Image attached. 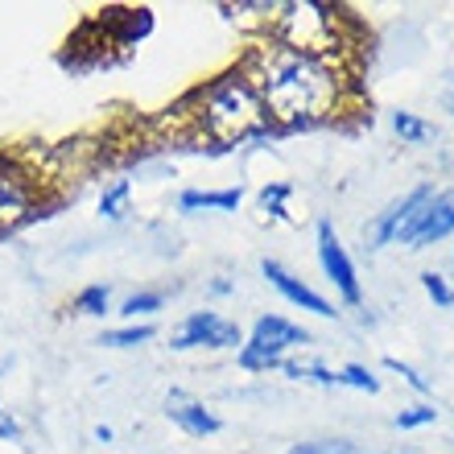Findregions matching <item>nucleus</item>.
<instances>
[{"label":"nucleus","mask_w":454,"mask_h":454,"mask_svg":"<svg viewBox=\"0 0 454 454\" xmlns=\"http://www.w3.org/2000/svg\"><path fill=\"white\" fill-rule=\"evenodd\" d=\"M264 104L281 124H310L335 104V79L310 54H289L264 79Z\"/></svg>","instance_id":"nucleus-1"},{"label":"nucleus","mask_w":454,"mask_h":454,"mask_svg":"<svg viewBox=\"0 0 454 454\" xmlns=\"http://www.w3.org/2000/svg\"><path fill=\"white\" fill-rule=\"evenodd\" d=\"M207 129L215 132L219 141H236V137H248V132L264 129V112L261 99L248 83H223L207 104Z\"/></svg>","instance_id":"nucleus-2"},{"label":"nucleus","mask_w":454,"mask_h":454,"mask_svg":"<svg viewBox=\"0 0 454 454\" xmlns=\"http://www.w3.org/2000/svg\"><path fill=\"white\" fill-rule=\"evenodd\" d=\"M294 343H310V335L301 331V326L286 323V318H277V314H269V318H261L256 323V331H252V343L244 347V368H269V364H277L281 359V351Z\"/></svg>","instance_id":"nucleus-3"},{"label":"nucleus","mask_w":454,"mask_h":454,"mask_svg":"<svg viewBox=\"0 0 454 454\" xmlns=\"http://www.w3.org/2000/svg\"><path fill=\"white\" fill-rule=\"evenodd\" d=\"M318 261H323V273L335 281V289L343 294L347 306H359V281H356V264H351V256L343 252V244H339L335 227L318 223Z\"/></svg>","instance_id":"nucleus-4"},{"label":"nucleus","mask_w":454,"mask_h":454,"mask_svg":"<svg viewBox=\"0 0 454 454\" xmlns=\"http://www.w3.org/2000/svg\"><path fill=\"white\" fill-rule=\"evenodd\" d=\"M450 231H454V191H446V194H438V199H430L426 211H421L396 239L409 244V248H426V244L450 236Z\"/></svg>","instance_id":"nucleus-5"},{"label":"nucleus","mask_w":454,"mask_h":454,"mask_svg":"<svg viewBox=\"0 0 454 454\" xmlns=\"http://www.w3.org/2000/svg\"><path fill=\"white\" fill-rule=\"evenodd\" d=\"M236 347L239 343V331L215 314H191L186 323L178 326V335H174V347Z\"/></svg>","instance_id":"nucleus-6"},{"label":"nucleus","mask_w":454,"mask_h":454,"mask_svg":"<svg viewBox=\"0 0 454 454\" xmlns=\"http://www.w3.org/2000/svg\"><path fill=\"white\" fill-rule=\"evenodd\" d=\"M430 199H434L430 186H418V191L409 194L405 203H393V207H388V211L380 215V223L372 227V244H388V239H396L409 223H413V219L421 215V211H426V203H430Z\"/></svg>","instance_id":"nucleus-7"},{"label":"nucleus","mask_w":454,"mask_h":454,"mask_svg":"<svg viewBox=\"0 0 454 454\" xmlns=\"http://www.w3.org/2000/svg\"><path fill=\"white\" fill-rule=\"evenodd\" d=\"M29 211V182L12 161H0V227H12Z\"/></svg>","instance_id":"nucleus-8"},{"label":"nucleus","mask_w":454,"mask_h":454,"mask_svg":"<svg viewBox=\"0 0 454 454\" xmlns=\"http://www.w3.org/2000/svg\"><path fill=\"white\" fill-rule=\"evenodd\" d=\"M264 277H269V281H273L277 289H281V294H286L289 301H294V306H301V310H310V314H323V318H331V301L326 298H318V294H314L310 286H301L298 277H289L286 269H281V264L277 261H264Z\"/></svg>","instance_id":"nucleus-9"},{"label":"nucleus","mask_w":454,"mask_h":454,"mask_svg":"<svg viewBox=\"0 0 454 454\" xmlns=\"http://www.w3.org/2000/svg\"><path fill=\"white\" fill-rule=\"evenodd\" d=\"M166 413L178 421L186 434H215L219 430V418H215V413H207V409L199 405L194 396H186V393H169Z\"/></svg>","instance_id":"nucleus-10"},{"label":"nucleus","mask_w":454,"mask_h":454,"mask_svg":"<svg viewBox=\"0 0 454 454\" xmlns=\"http://www.w3.org/2000/svg\"><path fill=\"white\" fill-rule=\"evenodd\" d=\"M194 207L236 211V207H239V191H191V194H182V211H194Z\"/></svg>","instance_id":"nucleus-11"},{"label":"nucleus","mask_w":454,"mask_h":454,"mask_svg":"<svg viewBox=\"0 0 454 454\" xmlns=\"http://www.w3.org/2000/svg\"><path fill=\"white\" fill-rule=\"evenodd\" d=\"M393 124H396V132L405 137V141H413V145H421V141H430L434 137V124H426V120H418L413 112H396L393 116Z\"/></svg>","instance_id":"nucleus-12"},{"label":"nucleus","mask_w":454,"mask_h":454,"mask_svg":"<svg viewBox=\"0 0 454 454\" xmlns=\"http://www.w3.org/2000/svg\"><path fill=\"white\" fill-rule=\"evenodd\" d=\"M289 454H364L356 442H343V438H326V442H306L294 446Z\"/></svg>","instance_id":"nucleus-13"},{"label":"nucleus","mask_w":454,"mask_h":454,"mask_svg":"<svg viewBox=\"0 0 454 454\" xmlns=\"http://www.w3.org/2000/svg\"><path fill=\"white\" fill-rule=\"evenodd\" d=\"M289 376L298 380H314V384H339V372H326L323 364H286Z\"/></svg>","instance_id":"nucleus-14"},{"label":"nucleus","mask_w":454,"mask_h":454,"mask_svg":"<svg viewBox=\"0 0 454 454\" xmlns=\"http://www.w3.org/2000/svg\"><path fill=\"white\" fill-rule=\"evenodd\" d=\"M145 339H153V326H129V331H112V335H104L99 343H108V347H137V343H145Z\"/></svg>","instance_id":"nucleus-15"},{"label":"nucleus","mask_w":454,"mask_h":454,"mask_svg":"<svg viewBox=\"0 0 454 454\" xmlns=\"http://www.w3.org/2000/svg\"><path fill=\"white\" fill-rule=\"evenodd\" d=\"M339 384H351V388H364V393H376V388H380L376 376H372L368 368H359V364H351V368L339 372Z\"/></svg>","instance_id":"nucleus-16"},{"label":"nucleus","mask_w":454,"mask_h":454,"mask_svg":"<svg viewBox=\"0 0 454 454\" xmlns=\"http://www.w3.org/2000/svg\"><path fill=\"white\" fill-rule=\"evenodd\" d=\"M104 306H108V289L104 286H91L79 294V310L83 314H104Z\"/></svg>","instance_id":"nucleus-17"},{"label":"nucleus","mask_w":454,"mask_h":454,"mask_svg":"<svg viewBox=\"0 0 454 454\" xmlns=\"http://www.w3.org/2000/svg\"><path fill=\"white\" fill-rule=\"evenodd\" d=\"M421 286L430 289V298L438 301V306H454V289L446 286V281H442L438 273H426V277H421Z\"/></svg>","instance_id":"nucleus-18"},{"label":"nucleus","mask_w":454,"mask_h":454,"mask_svg":"<svg viewBox=\"0 0 454 454\" xmlns=\"http://www.w3.org/2000/svg\"><path fill=\"white\" fill-rule=\"evenodd\" d=\"M124 199H129V182H116L108 194H104V215H124Z\"/></svg>","instance_id":"nucleus-19"},{"label":"nucleus","mask_w":454,"mask_h":454,"mask_svg":"<svg viewBox=\"0 0 454 454\" xmlns=\"http://www.w3.org/2000/svg\"><path fill=\"white\" fill-rule=\"evenodd\" d=\"M157 306H161V294H137V298L124 301V314L137 318V314H149V310H157Z\"/></svg>","instance_id":"nucleus-20"},{"label":"nucleus","mask_w":454,"mask_h":454,"mask_svg":"<svg viewBox=\"0 0 454 454\" xmlns=\"http://www.w3.org/2000/svg\"><path fill=\"white\" fill-rule=\"evenodd\" d=\"M426 421H434V409H405V413L396 418V426H401V430H418Z\"/></svg>","instance_id":"nucleus-21"},{"label":"nucleus","mask_w":454,"mask_h":454,"mask_svg":"<svg viewBox=\"0 0 454 454\" xmlns=\"http://www.w3.org/2000/svg\"><path fill=\"white\" fill-rule=\"evenodd\" d=\"M286 194H289V186H273V191H264V194H261V207H264V211H273V215H286V211H281Z\"/></svg>","instance_id":"nucleus-22"},{"label":"nucleus","mask_w":454,"mask_h":454,"mask_svg":"<svg viewBox=\"0 0 454 454\" xmlns=\"http://www.w3.org/2000/svg\"><path fill=\"white\" fill-rule=\"evenodd\" d=\"M388 368H393V372H401V376H405V380L413 384L418 393H426V388H430V380H426V376H418V372H413V368H405L401 359H388Z\"/></svg>","instance_id":"nucleus-23"}]
</instances>
